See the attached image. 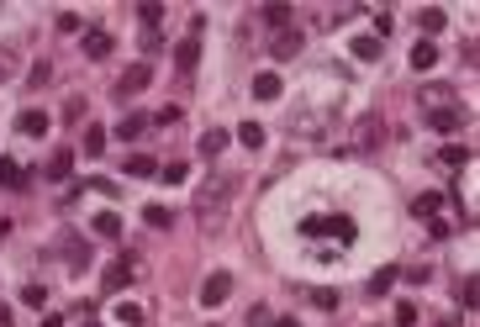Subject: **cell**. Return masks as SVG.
Segmentation results:
<instances>
[{
  "label": "cell",
  "mask_w": 480,
  "mask_h": 327,
  "mask_svg": "<svg viewBox=\"0 0 480 327\" xmlns=\"http://www.w3.org/2000/svg\"><path fill=\"white\" fill-rule=\"evenodd\" d=\"M26 79H32V85H48L53 69H48V64H32V74H26Z\"/></svg>",
  "instance_id": "obj_35"
},
{
  "label": "cell",
  "mask_w": 480,
  "mask_h": 327,
  "mask_svg": "<svg viewBox=\"0 0 480 327\" xmlns=\"http://www.w3.org/2000/svg\"><path fill=\"white\" fill-rule=\"evenodd\" d=\"M444 201H449V196H433V190H422V196L412 201V211H417V216H428V222H433V216H438V206H444Z\"/></svg>",
  "instance_id": "obj_14"
},
{
  "label": "cell",
  "mask_w": 480,
  "mask_h": 327,
  "mask_svg": "<svg viewBox=\"0 0 480 327\" xmlns=\"http://www.w3.org/2000/svg\"><path fill=\"white\" fill-rule=\"evenodd\" d=\"M85 327H101V322H85Z\"/></svg>",
  "instance_id": "obj_37"
},
{
  "label": "cell",
  "mask_w": 480,
  "mask_h": 327,
  "mask_svg": "<svg viewBox=\"0 0 480 327\" xmlns=\"http://www.w3.org/2000/svg\"><path fill=\"white\" fill-rule=\"evenodd\" d=\"M238 143L259 148V143H264V127H259V121H243V127H238Z\"/></svg>",
  "instance_id": "obj_22"
},
{
  "label": "cell",
  "mask_w": 480,
  "mask_h": 327,
  "mask_svg": "<svg viewBox=\"0 0 480 327\" xmlns=\"http://www.w3.org/2000/svg\"><path fill=\"white\" fill-rule=\"evenodd\" d=\"M143 222H148V227H169V206H158V201H153V206L143 211Z\"/></svg>",
  "instance_id": "obj_24"
},
{
  "label": "cell",
  "mask_w": 480,
  "mask_h": 327,
  "mask_svg": "<svg viewBox=\"0 0 480 327\" xmlns=\"http://www.w3.org/2000/svg\"><path fill=\"white\" fill-rule=\"evenodd\" d=\"M0 185H26V174H21L11 159H0Z\"/></svg>",
  "instance_id": "obj_23"
},
{
  "label": "cell",
  "mask_w": 480,
  "mask_h": 327,
  "mask_svg": "<svg viewBox=\"0 0 480 327\" xmlns=\"http://www.w3.org/2000/svg\"><path fill=\"white\" fill-rule=\"evenodd\" d=\"M158 180H169V185H180V180H185V164H164V169H158Z\"/></svg>",
  "instance_id": "obj_30"
},
{
  "label": "cell",
  "mask_w": 480,
  "mask_h": 327,
  "mask_svg": "<svg viewBox=\"0 0 480 327\" xmlns=\"http://www.w3.org/2000/svg\"><path fill=\"white\" fill-rule=\"evenodd\" d=\"M454 296H459V306H464V311H470V306H475V280H464V285H459V291H454Z\"/></svg>",
  "instance_id": "obj_32"
},
{
  "label": "cell",
  "mask_w": 480,
  "mask_h": 327,
  "mask_svg": "<svg viewBox=\"0 0 480 327\" xmlns=\"http://www.w3.org/2000/svg\"><path fill=\"white\" fill-rule=\"evenodd\" d=\"M228 291H233V275H228V269L206 275V285H201V306H222V301H228Z\"/></svg>",
  "instance_id": "obj_5"
},
{
  "label": "cell",
  "mask_w": 480,
  "mask_h": 327,
  "mask_svg": "<svg viewBox=\"0 0 480 327\" xmlns=\"http://www.w3.org/2000/svg\"><path fill=\"white\" fill-rule=\"evenodd\" d=\"M301 238H338V248H349V243L359 238V227L349 222V216H306Z\"/></svg>",
  "instance_id": "obj_1"
},
{
  "label": "cell",
  "mask_w": 480,
  "mask_h": 327,
  "mask_svg": "<svg viewBox=\"0 0 480 327\" xmlns=\"http://www.w3.org/2000/svg\"><path fill=\"white\" fill-rule=\"evenodd\" d=\"M312 301L322 306V311H332V306H338V291H312Z\"/></svg>",
  "instance_id": "obj_34"
},
{
  "label": "cell",
  "mask_w": 480,
  "mask_h": 327,
  "mask_svg": "<svg viewBox=\"0 0 480 327\" xmlns=\"http://www.w3.org/2000/svg\"><path fill=\"white\" fill-rule=\"evenodd\" d=\"M264 21H275V26H285V21H290V6H270V11H264Z\"/></svg>",
  "instance_id": "obj_33"
},
{
  "label": "cell",
  "mask_w": 480,
  "mask_h": 327,
  "mask_svg": "<svg viewBox=\"0 0 480 327\" xmlns=\"http://www.w3.org/2000/svg\"><path fill=\"white\" fill-rule=\"evenodd\" d=\"M275 327H296V317H280V322H275Z\"/></svg>",
  "instance_id": "obj_36"
},
{
  "label": "cell",
  "mask_w": 480,
  "mask_h": 327,
  "mask_svg": "<svg viewBox=\"0 0 480 327\" xmlns=\"http://www.w3.org/2000/svg\"><path fill=\"white\" fill-rule=\"evenodd\" d=\"M116 317H122L127 327H138V322H143V311H138V306H132V301H122V306H116Z\"/></svg>",
  "instance_id": "obj_29"
},
{
  "label": "cell",
  "mask_w": 480,
  "mask_h": 327,
  "mask_svg": "<svg viewBox=\"0 0 480 327\" xmlns=\"http://www.w3.org/2000/svg\"><path fill=\"white\" fill-rule=\"evenodd\" d=\"M195 64H201V21H195L190 32L180 37V48H175V74L190 79V74H195Z\"/></svg>",
  "instance_id": "obj_2"
},
{
  "label": "cell",
  "mask_w": 480,
  "mask_h": 327,
  "mask_svg": "<svg viewBox=\"0 0 480 327\" xmlns=\"http://www.w3.org/2000/svg\"><path fill=\"white\" fill-rule=\"evenodd\" d=\"M438 164H449V169H464L470 164V148H459V143H449L444 154H438Z\"/></svg>",
  "instance_id": "obj_21"
},
{
  "label": "cell",
  "mask_w": 480,
  "mask_h": 327,
  "mask_svg": "<svg viewBox=\"0 0 480 327\" xmlns=\"http://www.w3.org/2000/svg\"><path fill=\"white\" fill-rule=\"evenodd\" d=\"M433 64H438V48L428 43V37H422V43L412 48V69H433Z\"/></svg>",
  "instance_id": "obj_15"
},
{
  "label": "cell",
  "mask_w": 480,
  "mask_h": 327,
  "mask_svg": "<svg viewBox=\"0 0 480 327\" xmlns=\"http://www.w3.org/2000/svg\"><path fill=\"white\" fill-rule=\"evenodd\" d=\"M349 48H354V59H364V64H369V59H380V48H385V43H380L375 32H364V37H354Z\"/></svg>",
  "instance_id": "obj_9"
},
{
  "label": "cell",
  "mask_w": 480,
  "mask_h": 327,
  "mask_svg": "<svg viewBox=\"0 0 480 327\" xmlns=\"http://www.w3.org/2000/svg\"><path fill=\"white\" fill-rule=\"evenodd\" d=\"M153 121H158V127H175V121H180V106H164V111H153Z\"/></svg>",
  "instance_id": "obj_31"
},
{
  "label": "cell",
  "mask_w": 480,
  "mask_h": 327,
  "mask_svg": "<svg viewBox=\"0 0 480 327\" xmlns=\"http://www.w3.org/2000/svg\"><path fill=\"white\" fill-rule=\"evenodd\" d=\"M69 174H74V154L63 148V154H53V159H48V180H69Z\"/></svg>",
  "instance_id": "obj_11"
},
{
  "label": "cell",
  "mask_w": 480,
  "mask_h": 327,
  "mask_svg": "<svg viewBox=\"0 0 480 327\" xmlns=\"http://www.w3.org/2000/svg\"><path fill=\"white\" fill-rule=\"evenodd\" d=\"M16 127L26 132V138H43V132H48V111H21Z\"/></svg>",
  "instance_id": "obj_13"
},
{
  "label": "cell",
  "mask_w": 480,
  "mask_h": 327,
  "mask_svg": "<svg viewBox=\"0 0 480 327\" xmlns=\"http://www.w3.org/2000/svg\"><path fill=\"white\" fill-rule=\"evenodd\" d=\"M138 16L148 21V26H158V21H164V6H158V0H148V6H138Z\"/></svg>",
  "instance_id": "obj_26"
},
{
  "label": "cell",
  "mask_w": 480,
  "mask_h": 327,
  "mask_svg": "<svg viewBox=\"0 0 480 327\" xmlns=\"http://www.w3.org/2000/svg\"><path fill=\"white\" fill-rule=\"evenodd\" d=\"M90 227H96L101 238H122V216H116V211H101V216H96Z\"/></svg>",
  "instance_id": "obj_17"
},
{
  "label": "cell",
  "mask_w": 480,
  "mask_h": 327,
  "mask_svg": "<svg viewBox=\"0 0 480 327\" xmlns=\"http://www.w3.org/2000/svg\"><path fill=\"white\" fill-rule=\"evenodd\" d=\"M148 79H153V69L148 64H132V69L116 79V101H127V95H138V90H148Z\"/></svg>",
  "instance_id": "obj_4"
},
{
  "label": "cell",
  "mask_w": 480,
  "mask_h": 327,
  "mask_svg": "<svg viewBox=\"0 0 480 327\" xmlns=\"http://www.w3.org/2000/svg\"><path fill=\"white\" fill-rule=\"evenodd\" d=\"M275 53H280V59L301 53V32H296V26H285V37H275Z\"/></svg>",
  "instance_id": "obj_20"
},
{
  "label": "cell",
  "mask_w": 480,
  "mask_h": 327,
  "mask_svg": "<svg viewBox=\"0 0 480 327\" xmlns=\"http://www.w3.org/2000/svg\"><path fill=\"white\" fill-rule=\"evenodd\" d=\"M127 174H132V180H153L158 164H153L148 154H132V159H127Z\"/></svg>",
  "instance_id": "obj_12"
},
{
  "label": "cell",
  "mask_w": 480,
  "mask_h": 327,
  "mask_svg": "<svg viewBox=\"0 0 480 327\" xmlns=\"http://www.w3.org/2000/svg\"><path fill=\"white\" fill-rule=\"evenodd\" d=\"M195 148H201V159H217L222 148H228V132H222V127H211V132H201V143H195Z\"/></svg>",
  "instance_id": "obj_10"
},
{
  "label": "cell",
  "mask_w": 480,
  "mask_h": 327,
  "mask_svg": "<svg viewBox=\"0 0 480 327\" xmlns=\"http://www.w3.org/2000/svg\"><path fill=\"white\" fill-rule=\"evenodd\" d=\"M21 301H26V306H43L48 291H43V285H21Z\"/></svg>",
  "instance_id": "obj_27"
},
{
  "label": "cell",
  "mask_w": 480,
  "mask_h": 327,
  "mask_svg": "<svg viewBox=\"0 0 480 327\" xmlns=\"http://www.w3.org/2000/svg\"><path fill=\"white\" fill-rule=\"evenodd\" d=\"M422 26H428V32H444V11H438V6H428V11H422V16H417Z\"/></svg>",
  "instance_id": "obj_25"
},
{
  "label": "cell",
  "mask_w": 480,
  "mask_h": 327,
  "mask_svg": "<svg viewBox=\"0 0 480 327\" xmlns=\"http://www.w3.org/2000/svg\"><path fill=\"white\" fill-rule=\"evenodd\" d=\"M127 280H132V264H127V258H116V264L106 269V291H122Z\"/></svg>",
  "instance_id": "obj_16"
},
{
  "label": "cell",
  "mask_w": 480,
  "mask_h": 327,
  "mask_svg": "<svg viewBox=\"0 0 480 327\" xmlns=\"http://www.w3.org/2000/svg\"><path fill=\"white\" fill-rule=\"evenodd\" d=\"M380 143H385V127H380L375 116H359V132H354V148H359V154H369V148H380Z\"/></svg>",
  "instance_id": "obj_6"
},
{
  "label": "cell",
  "mask_w": 480,
  "mask_h": 327,
  "mask_svg": "<svg viewBox=\"0 0 480 327\" xmlns=\"http://www.w3.org/2000/svg\"><path fill=\"white\" fill-rule=\"evenodd\" d=\"M143 127H148V121H143L138 111H127L122 121H116V138H122V143H132V138H138V132H143Z\"/></svg>",
  "instance_id": "obj_18"
},
{
  "label": "cell",
  "mask_w": 480,
  "mask_h": 327,
  "mask_svg": "<svg viewBox=\"0 0 480 327\" xmlns=\"http://www.w3.org/2000/svg\"><path fill=\"white\" fill-rule=\"evenodd\" d=\"M396 275H402V269H396V264L375 269V280H369V296H385V291H391V285H396Z\"/></svg>",
  "instance_id": "obj_19"
},
{
  "label": "cell",
  "mask_w": 480,
  "mask_h": 327,
  "mask_svg": "<svg viewBox=\"0 0 480 327\" xmlns=\"http://www.w3.org/2000/svg\"><path fill=\"white\" fill-rule=\"evenodd\" d=\"M285 85H280V74H253V101H280Z\"/></svg>",
  "instance_id": "obj_8"
},
{
  "label": "cell",
  "mask_w": 480,
  "mask_h": 327,
  "mask_svg": "<svg viewBox=\"0 0 480 327\" xmlns=\"http://www.w3.org/2000/svg\"><path fill=\"white\" fill-rule=\"evenodd\" d=\"M459 95L454 90H449V85H428V90H422V116H438V111H459Z\"/></svg>",
  "instance_id": "obj_3"
},
{
  "label": "cell",
  "mask_w": 480,
  "mask_h": 327,
  "mask_svg": "<svg viewBox=\"0 0 480 327\" xmlns=\"http://www.w3.org/2000/svg\"><path fill=\"white\" fill-rule=\"evenodd\" d=\"M101 148H106V132L90 127V132H85V154H101Z\"/></svg>",
  "instance_id": "obj_28"
},
{
  "label": "cell",
  "mask_w": 480,
  "mask_h": 327,
  "mask_svg": "<svg viewBox=\"0 0 480 327\" xmlns=\"http://www.w3.org/2000/svg\"><path fill=\"white\" fill-rule=\"evenodd\" d=\"M111 48H116V43H111V32H106V26H90V32H85V59L101 64V59H111Z\"/></svg>",
  "instance_id": "obj_7"
}]
</instances>
